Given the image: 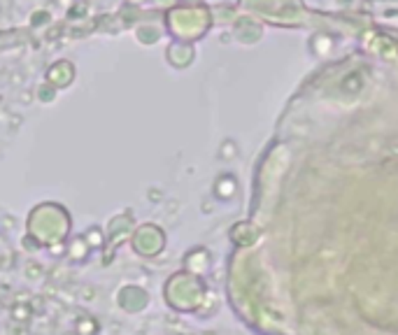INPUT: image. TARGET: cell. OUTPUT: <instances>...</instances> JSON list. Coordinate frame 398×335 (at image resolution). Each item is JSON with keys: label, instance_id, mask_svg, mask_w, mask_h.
Here are the masks:
<instances>
[{"label": "cell", "instance_id": "6da1fadb", "mask_svg": "<svg viewBox=\"0 0 398 335\" xmlns=\"http://www.w3.org/2000/svg\"><path fill=\"white\" fill-rule=\"evenodd\" d=\"M194 56H196L194 44L184 42V40H172V42L168 44V49H165V61H168L172 68H177V70L191 65Z\"/></svg>", "mask_w": 398, "mask_h": 335}, {"label": "cell", "instance_id": "7a4b0ae2", "mask_svg": "<svg viewBox=\"0 0 398 335\" xmlns=\"http://www.w3.org/2000/svg\"><path fill=\"white\" fill-rule=\"evenodd\" d=\"M72 79H75V65L70 61H56L47 70V82L56 84V86H68Z\"/></svg>", "mask_w": 398, "mask_h": 335}, {"label": "cell", "instance_id": "3957f363", "mask_svg": "<svg viewBox=\"0 0 398 335\" xmlns=\"http://www.w3.org/2000/svg\"><path fill=\"white\" fill-rule=\"evenodd\" d=\"M135 40L140 44H156L158 40H161V35H163V31L158 28L156 24H149V22H144V24H138L135 26Z\"/></svg>", "mask_w": 398, "mask_h": 335}, {"label": "cell", "instance_id": "277c9868", "mask_svg": "<svg viewBox=\"0 0 398 335\" xmlns=\"http://www.w3.org/2000/svg\"><path fill=\"white\" fill-rule=\"evenodd\" d=\"M44 24H49V12L47 10L33 12V15H31V26H33V28H38V26H44Z\"/></svg>", "mask_w": 398, "mask_h": 335}, {"label": "cell", "instance_id": "5b68a950", "mask_svg": "<svg viewBox=\"0 0 398 335\" xmlns=\"http://www.w3.org/2000/svg\"><path fill=\"white\" fill-rule=\"evenodd\" d=\"M149 3H151V8L170 12L172 8H177V3H180V0H149Z\"/></svg>", "mask_w": 398, "mask_h": 335}, {"label": "cell", "instance_id": "8992f818", "mask_svg": "<svg viewBox=\"0 0 398 335\" xmlns=\"http://www.w3.org/2000/svg\"><path fill=\"white\" fill-rule=\"evenodd\" d=\"M126 5H131V8H142V5H149V0H126Z\"/></svg>", "mask_w": 398, "mask_h": 335}, {"label": "cell", "instance_id": "52a82bcc", "mask_svg": "<svg viewBox=\"0 0 398 335\" xmlns=\"http://www.w3.org/2000/svg\"><path fill=\"white\" fill-rule=\"evenodd\" d=\"M187 3H198V0H187Z\"/></svg>", "mask_w": 398, "mask_h": 335}]
</instances>
